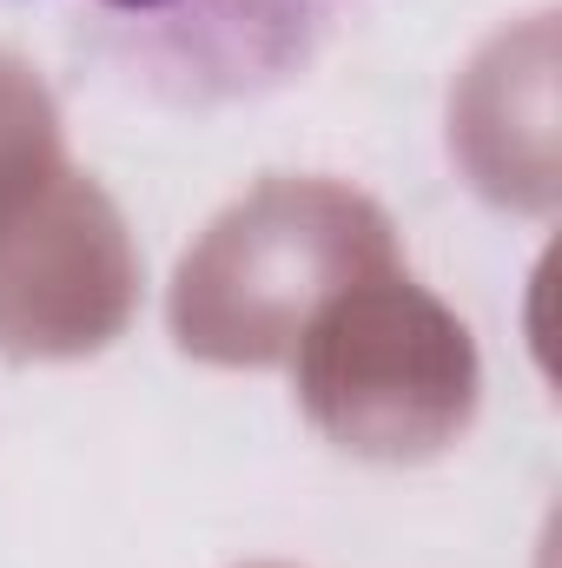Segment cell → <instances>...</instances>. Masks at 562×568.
Masks as SVG:
<instances>
[{
    "label": "cell",
    "mask_w": 562,
    "mask_h": 568,
    "mask_svg": "<svg viewBox=\"0 0 562 568\" xmlns=\"http://www.w3.org/2000/svg\"><path fill=\"white\" fill-rule=\"evenodd\" d=\"M364 0H87L100 60L159 106H239L291 87Z\"/></svg>",
    "instance_id": "1"
}]
</instances>
